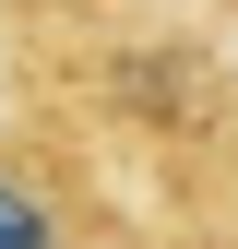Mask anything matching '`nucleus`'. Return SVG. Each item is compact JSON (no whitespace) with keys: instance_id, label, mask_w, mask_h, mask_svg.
Masks as SVG:
<instances>
[{"instance_id":"nucleus-1","label":"nucleus","mask_w":238,"mask_h":249,"mask_svg":"<svg viewBox=\"0 0 238 249\" xmlns=\"http://www.w3.org/2000/svg\"><path fill=\"white\" fill-rule=\"evenodd\" d=\"M36 95L83 131L131 249H238V59L202 36H131L36 59Z\"/></svg>"},{"instance_id":"nucleus-2","label":"nucleus","mask_w":238,"mask_h":249,"mask_svg":"<svg viewBox=\"0 0 238 249\" xmlns=\"http://www.w3.org/2000/svg\"><path fill=\"white\" fill-rule=\"evenodd\" d=\"M0 249H131L96 154H83V131L48 95H24L0 119Z\"/></svg>"},{"instance_id":"nucleus-3","label":"nucleus","mask_w":238,"mask_h":249,"mask_svg":"<svg viewBox=\"0 0 238 249\" xmlns=\"http://www.w3.org/2000/svg\"><path fill=\"white\" fill-rule=\"evenodd\" d=\"M143 12H155V0H0V48H24V59H72V48L131 36Z\"/></svg>"},{"instance_id":"nucleus-4","label":"nucleus","mask_w":238,"mask_h":249,"mask_svg":"<svg viewBox=\"0 0 238 249\" xmlns=\"http://www.w3.org/2000/svg\"><path fill=\"white\" fill-rule=\"evenodd\" d=\"M226 12H238V0H226Z\"/></svg>"}]
</instances>
